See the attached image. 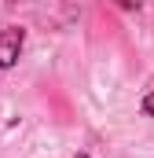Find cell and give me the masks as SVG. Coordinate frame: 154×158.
<instances>
[{"mask_svg":"<svg viewBox=\"0 0 154 158\" xmlns=\"http://www.w3.org/2000/svg\"><path fill=\"white\" fill-rule=\"evenodd\" d=\"M143 110H147V114H151V118H154V92H151V96H147V99H143Z\"/></svg>","mask_w":154,"mask_h":158,"instance_id":"3","label":"cell"},{"mask_svg":"<svg viewBox=\"0 0 154 158\" xmlns=\"http://www.w3.org/2000/svg\"><path fill=\"white\" fill-rule=\"evenodd\" d=\"M114 4H117V7H125V11H136L143 0H114Z\"/></svg>","mask_w":154,"mask_h":158,"instance_id":"2","label":"cell"},{"mask_svg":"<svg viewBox=\"0 0 154 158\" xmlns=\"http://www.w3.org/2000/svg\"><path fill=\"white\" fill-rule=\"evenodd\" d=\"M22 44H26V33H22L18 26H7V30L0 33V70H11V66L18 63Z\"/></svg>","mask_w":154,"mask_h":158,"instance_id":"1","label":"cell"}]
</instances>
